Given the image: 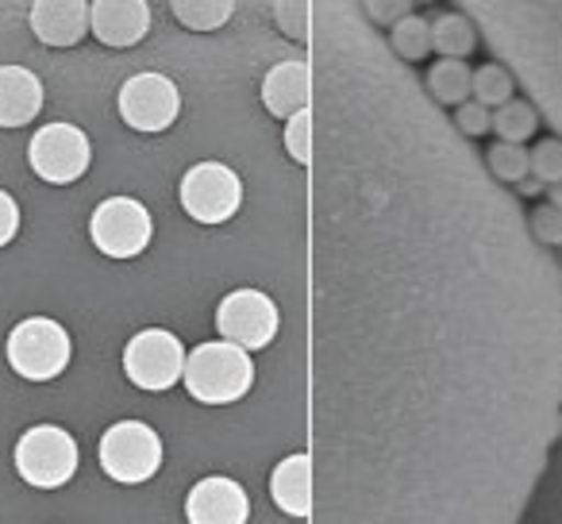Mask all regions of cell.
<instances>
[{
  "label": "cell",
  "mask_w": 562,
  "mask_h": 524,
  "mask_svg": "<svg viewBox=\"0 0 562 524\" xmlns=\"http://www.w3.org/2000/svg\"><path fill=\"white\" fill-rule=\"evenodd\" d=\"M313 524H513L559 432L562 290L516 201L408 93L359 4H313Z\"/></svg>",
  "instance_id": "6da1fadb"
},
{
  "label": "cell",
  "mask_w": 562,
  "mask_h": 524,
  "mask_svg": "<svg viewBox=\"0 0 562 524\" xmlns=\"http://www.w3.org/2000/svg\"><path fill=\"white\" fill-rule=\"evenodd\" d=\"M482 24L493 51L508 58L536 101L543 104L547 120L562 132V4H467ZM531 101V104H536Z\"/></svg>",
  "instance_id": "7a4b0ae2"
},
{
  "label": "cell",
  "mask_w": 562,
  "mask_h": 524,
  "mask_svg": "<svg viewBox=\"0 0 562 524\" xmlns=\"http://www.w3.org/2000/svg\"><path fill=\"white\" fill-rule=\"evenodd\" d=\"M255 355L239 352L235 344L224 339H204L189 352L186 359V393L204 409H232L239 401H247V393L255 390Z\"/></svg>",
  "instance_id": "3957f363"
},
{
  "label": "cell",
  "mask_w": 562,
  "mask_h": 524,
  "mask_svg": "<svg viewBox=\"0 0 562 524\" xmlns=\"http://www.w3.org/2000/svg\"><path fill=\"white\" fill-rule=\"evenodd\" d=\"M4 363L12 367V375L32 386L58 382L74 363L70 328L43 313L20 316L9 328V336H4Z\"/></svg>",
  "instance_id": "277c9868"
},
{
  "label": "cell",
  "mask_w": 562,
  "mask_h": 524,
  "mask_svg": "<svg viewBox=\"0 0 562 524\" xmlns=\"http://www.w3.org/2000/svg\"><path fill=\"white\" fill-rule=\"evenodd\" d=\"M12 467L16 478L35 493L63 490L78 478L81 467V447L78 436L63 424H32V428L20 432L16 447H12Z\"/></svg>",
  "instance_id": "5b68a950"
},
{
  "label": "cell",
  "mask_w": 562,
  "mask_h": 524,
  "mask_svg": "<svg viewBox=\"0 0 562 524\" xmlns=\"http://www.w3.org/2000/svg\"><path fill=\"white\" fill-rule=\"evenodd\" d=\"M97 462H101L109 482L124 486V490H139L150 478H158V470L166 462V444L155 424L127 416V421H116L101 432Z\"/></svg>",
  "instance_id": "8992f818"
},
{
  "label": "cell",
  "mask_w": 562,
  "mask_h": 524,
  "mask_svg": "<svg viewBox=\"0 0 562 524\" xmlns=\"http://www.w3.org/2000/svg\"><path fill=\"white\" fill-rule=\"evenodd\" d=\"M86 227L93 250L109 258V263H135V258L147 255L150 239H155V216L132 193H112L104 201H97Z\"/></svg>",
  "instance_id": "52a82bcc"
},
{
  "label": "cell",
  "mask_w": 562,
  "mask_h": 524,
  "mask_svg": "<svg viewBox=\"0 0 562 524\" xmlns=\"http://www.w3.org/2000/svg\"><path fill=\"white\" fill-rule=\"evenodd\" d=\"M243 197H247L243 178L235 174V166L220 163V158H201L178 181L181 212L201 227L232 224L243 209Z\"/></svg>",
  "instance_id": "ba28073f"
},
{
  "label": "cell",
  "mask_w": 562,
  "mask_h": 524,
  "mask_svg": "<svg viewBox=\"0 0 562 524\" xmlns=\"http://www.w3.org/2000/svg\"><path fill=\"white\" fill-rule=\"evenodd\" d=\"M186 344L178 332L170 328H139L127 336L124 352H120V367L132 390L139 393H170L186 378Z\"/></svg>",
  "instance_id": "9c48e42d"
},
{
  "label": "cell",
  "mask_w": 562,
  "mask_h": 524,
  "mask_svg": "<svg viewBox=\"0 0 562 524\" xmlns=\"http://www.w3.org/2000/svg\"><path fill=\"white\" fill-rule=\"evenodd\" d=\"M212 328L220 332L224 344H235L239 352H266L281 332V305L258 286H235L216 301Z\"/></svg>",
  "instance_id": "30bf717a"
},
{
  "label": "cell",
  "mask_w": 562,
  "mask_h": 524,
  "mask_svg": "<svg viewBox=\"0 0 562 524\" xmlns=\"http://www.w3.org/2000/svg\"><path fill=\"white\" fill-rule=\"evenodd\" d=\"M27 170L35 174L47 186H78L81 178L93 166V140L81 132L70 120H55V124H43L40 132L27 140Z\"/></svg>",
  "instance_id": "8fae6325"
},
{
  "label": "cell",
  "mask_w": 562,
  "mask_h": 524,
  "mask_svg": "<svg viewBox=\"0 0 562 524\" xmlns=\"http://www.w3.org/2000/svg\"><path fill=\"white\" fill-rule=\"evenodd\" d=\"M116 112H120V120H124V127H132V132L166 135L181 116V89L170 74L139 70L120 81Z\"/></svg>",
  "instance_id": "7c38bea8"
},
{
  "label": "cell",
  "mask_w": 562,
  "mask_h": 524,
  "mask_svg": "<svg viewBox=\"0 0 562 524\" xmlns=\"http://www.w3.org/2000/svg\"><path fill=\"white\" fill-rule=\"evenodd\" d=\"M186 524H250L255 501L232 475H204L186 490Z\"/></svg>",
  "instance_id": "4fadbf2b"
},
{
  "label": "cell",
  "mask_w": 562,
  "mask_h": 524,
  "mask_svg": "<svg viewBox=\"0 0 562 524\" xmlns=\"http://www.w3.org/2000/svg\"><path fill=\"white\" fill-rule=\"evenodd\" d=\"M262 109L273 120H293L313 109V63L308 58H281L262 74Z\"/></svg>",
  "instance_id": "5bb4252c"
},
{
  "label": "cell",
  "mask_w": 562,
  "mask_h": 524,
  "mask_svg": "<svg viewBox=\"0 0 562 524\" xmlns=\"http://www.w3.org/2000/svg\"><path fill=\"white\" fill-rule=\"evenodd\" d=\"M89 32L101 47L132 51L150 35L147 0H93L89 4Z\"/></svg>",
  "instance_id": "9a60e30c"
},
{
  "label": "cell",
  "mask_w": 562,
  "mask_h": 524,
  "mask_svg": "<svg viewBox=\"0 0 562 524\" xmlns=\"http://www.w3.org/2000/svg\"><path fill=\"white\" fill-rule=\"evenodd\" d=\"M266 490H270L273 509H278L285 521L305 524L308 516H313V455L308 451L281 455L270 467Z\"/></svg>",
  "instance_id": "2e32d148"
},
{
  "label": "cell",
  "mask_w": 562,
  "mask_h": 524,
  "mask_svg": "<svg viewBox=\"0 0 562 524\" xmlns=\"http://www.w3.org/2000/svg\"><path fill=\"white\" fill-rule=\"evenodd\" d=\"M27 27L47 51H74L89 35L86 0H35L27 9Z\"/></svg>",
  "instance_id": "e0dca14e"
},
{
  "label": "cell",
  "mask_w": 562,
  "mask_h": 524,
  "mask_svg": "<svg viewBox=\"0 0 562 524\" xmlns=\"http://www.w3.org/2000/svg\"><path fill=\"white\" fill-rule=\"evenodd\" d=\"M47 104L43 78L27 66H0V132H16L27 127Z\"/></svg>",
  "instance_id": "ac0fdd59"
},
{
  "label": "cell",
  "mask_w": 562,
  "mask_h": 524,
  "mask_svg": "<svg viewBox=\"0 0 562 524\" xmlns=\"http://www.w3.org/2000/svg\"><path fill=\"white\" fill-rule=\"evenodd\" d=\"M424 93L436 104H447V109H459V104L470 101L474 93V70L459 58H439L428 74H424Z\"/></svg>",
  "instance_id": "d6986e66"
},
{
  "label": "cell",
  "mask_w": 562,
  "mask_h": 524,
  "mask_svg": "<svg viewBox=\"0 0 562 524\" xmlns=\"http://www.w3.org/2000/svg\"><path fill=\"white\" fill-rule=\"evenodd\" d=\"M474 47H477V32L470 24V16H462V12H439L431 20V51H439L443 58L467 63V55Z\"/></svg>",
  "instance_id": "ffe728a7"
},
{
  "label": "cell",
  "mask_w": 562,
  "mask_h": 524,
  "mask_svg": "<svg viewBox=\"0 0 562 524\" xmlns=\"http://www.w3.org/2000/svg\"><path fill=\"white\" fill-rule=\"evenodd\" d=\"M170 12L186 32L209 35V32H220V27L232 24L235 4L232 0H173Z\"/></svg>",
  "instance_id": "44dd1931"
},
{
  "label": "cell",
  "mask_w": 562,
  "mask_h": 524,
  "mask_svg": "<svg viewBox=\"0 0 562 524\" xmlns=\"http://www.w3.org/2000/svg\"><path fill=\"white\" fill-rule=\"evenodd\" d=\"M536 127H539V112L528 97H513V101L501 104V109L493 112V132H497L501 143H516V147H524V140H531Z\"/></svg>",
  "instance_id": "7402d4cb"
},
{
  "label": "cell",
  "mask_w": 562,
  "mask_h": 524,
  "mask_svg": "<svg viewBox=\"0 0 562 524\" xmlns=\"http://www.w3.org/2000/svg\"><path fill=\"white\" fill-rule=\"evenodd\" d=\"M390 47L393 55L401 58V63H420V58H428L431 51V20L424 16H405L393 24L390 32Z\"/></svg>",
  "instance_id": "603a6c76"
},
{
  "label": "cell",
  "mask_w": 562,
  "mask_h": 524,
  "mask_svg": "<svg viewBox=\"0 0 562 524\" xmlns=\"http://www.w3.org/2000/svg\"><path fill=\"white\" fill-rule=\"evenodd\" d=\"M485 163H490V174L497 181H508V186H520L531 174V150L516 147V143H493L485 150Z\"/></svg>",
  "instance_id": "cb8c5ba5"
},
{
  "label": "cell",
  "mask_w": 562,
  "mask_h": 524,
  "mask_svg": "<svg viewBox=\"0 0 562 524\" xmlns=\"http://www.w3.org/2000/svg\"><path fill=\"white\" fill-rule=\"evenodd\" d=\"M474 101L485 109H501L513 101V74L501 63H485L474 70Z\"/></svg>",
  "instance_id": "d4e9b609"
},
{
  "label": "cell",
  "mask_w": 562,
  "mask_h": 524,
  "mask_svg": "<svg viewBox=\"0 0 562 524\" xmlns=\"http://www.w3.org/2000/svg\"><path fill=\"white\" fill-rule=\"evenodd\" d=\"M281 150L290 155V163L297 166V170H313V109L297 112L293 120H285Z\"/></svg>",
  "instance_id": "484cf974"
},
{
  "label": "cell",
  "mask_w": 562,
  "mask_h": 524,
  "mask_svg": "<svg viewBox=\"0 0 562 524\" xmlns=\"http://www.w3.org/2000/svg\"><path fill=\"white\" fill-rule=\"evenodd\" d=\"M273 27H278L285 40L293 43H305L313 40V4L308 0H281V4H273Z\"/></svg>",
  "instance_id": "4316f807"
},
{
  "label": "cell",
  "mask_w": 562,
  "mask_h": 524,
  "mask_svg": "<svg viewBox=\"0 0 562 524\" xmlns=\"http://www.w3.org/2000/svg\"><path fill=\"white\" fill-rule=\"evenodd\" d=\"M531 178L543 181L547 189L562 181V140H539L531 147Z\"/></svg>",
  "instance_id": "83f0119b"
},
{
  "label": "cell",
  "mask_w": 562,
  "mask_h": 524,
  "mask_svg": "<svg viewBox=\"0 0 562 524\" xmlns=\"http://www.w3.org/2000/svg\"><path fill=\"white\" fill-rule=\"evenodd\" d=\"M528 232L536 243H547V247H562V209L554 204H536L528 212Z\"/></svg>",
  "instance_id": "f1b7e54d"
},
{
  "label": "cell",
  "mask_w": 562,
  "mask_h": 524,
  "mask_svg": "<svg viewBox=\"0 0 562 524\" xmlns=\"http://www.w3.org/2000/svg\"><path fill=\"white\" fill-rule=\"evenodd\" d=\"M454 127H459L467 140H482L485 132H493V112L477 101H467L454 109Z\"/></svg>",
  "instance_id": "f546056e"
},
{
  "label": "cell",
  "mask_w": 562,
  "mask_h": 524,
  "mask_svg": "<svg viewBox=\"0 0 562 524\" xmlns=\"http://www.w3.org/2000/svg\"><path fill=\"white\" fill-rule=\"evenodd\" d=\"M359 12L367 16V24H397V20L413 16V4H405V0H370V4H359Z\"/></svg>",
  "instance_id": "4dcf8cb0"
},
{
  "label": "cell",
  "mask_w": 562,
  "mask_h": 524,
  "mask_svg": "<svg viewBox=\"0 0 562 524\" xmlns=\"http://www.w3.org/2000/svg\"><path fill=\"white\" fill-rule=\"evenodd\" d=\"M20 220H24V216H20V201L9 193V189H0V250L16 243Z\"/></svg>",
  "instance_id": "1f68e13d"
},
{
  "label": "cell",
  "mask_w": 562,
  "mask_h": 524,
  "mask_svg": "<svg viewBox=\"0 0 562 524\" xmlns=\"http://www.w3.org/2000/svg\"><path fill=\"white\" fill-rule=\"evenodd\" d=\"M539 193H547V186H543V181H536V178L528 174V178L520 181V197H539Z\"/></svg>",
  "instance_id": "d6a6232c"
},
{
  "label": "cell",
  "mask_w": 562,
  "mask_h": 524,
  "mask_svg": "<svg viewBox=\"0 0 562 524\" xmlns=\"http://www.w3.org/2000/svg\"><path fill=\"white\" fill-rule=\"evenodd\" d=\"M547 204H554V209H562V181H559V186L547 189Z\"/></svg>",
  "instance_id": "836d02e7"
}]
</instances>
